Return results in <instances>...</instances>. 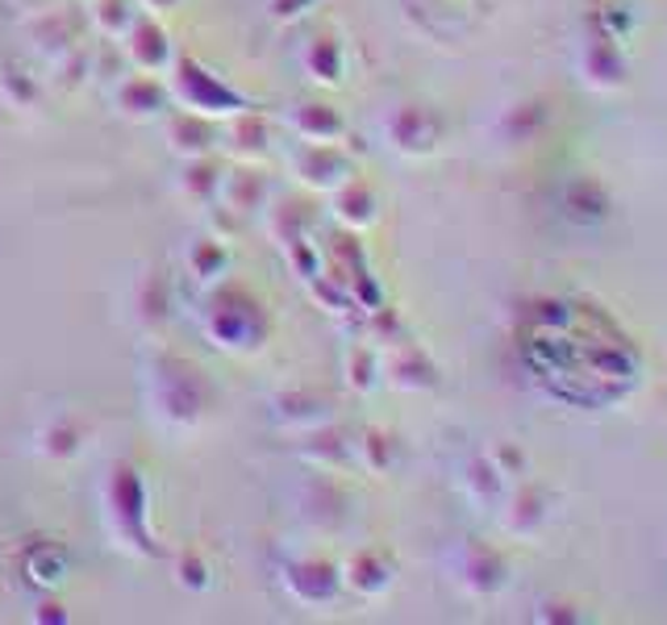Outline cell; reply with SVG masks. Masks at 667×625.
<instances>
[]
</instances>
